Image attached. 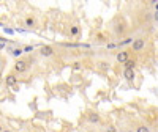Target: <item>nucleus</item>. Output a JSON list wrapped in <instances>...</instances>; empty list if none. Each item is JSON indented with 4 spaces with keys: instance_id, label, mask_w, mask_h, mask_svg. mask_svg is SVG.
I'll use <instances>...</instances> for the list:
<instances>
[{
    "instance_id": "obj_1",
    "label": "nucleus",
    "mask_w": 158,
    "mask_h": 132,
    "mask_svg": "<svg viewBox=\"0 0 158 132\" xmlns=\"http://www.w3.org/2000/svg\"><path fill=\"white\" fill-rule=\"evenodd\" d=\"M131 47H133L134 52H141L145 47V40H144V38H136V40L131 43Z\"/></svg>"
},
{
    "instance_id": "obj_2",
    "label": "nucleus",
    "mask_w": 158,
    "mask_h": 132,
    "mask_svg": "<svg viewBox=\"0 0 158 132\" xmlns=\"http://www.w3.org/2000/svg\"><path fill=\"white\" fill-rule=\"evenodd\" d=\"M27 69H29V63L25 60H16V63H14V71L16 72H25Z\"/></svg>"
},
{
    "instance_id": "obj_3",
    "label": "nucleus",
    "mask_w": 158,
    "mask_h": 132,
    "mask_svg": "<svg viewBox=\"0 0 158 132\" xmlns=\"http://www.w3.org/2000/svg\"><path fill=\"white\" fill-rule=\"evenodd\" d=\"M40 55L41 57H52L54 55V47L52 46H41L40 47Z\"/></svg>"
},
{
    "instance_id": "obj_4",
    "label": "nucleus",
    "mask_w": 158,
    "mask_h": 132,
    "mask_svg": "<svg viewBox=\"0 0 158 132\" xmlns=\"http://www.w3.org/2000/svg\"><path fill=\"white\" fill-rule=\"evenodd\" d=\"M116 60L119 63H125L127 60H130V50H122V52H117L116 55Z\"/></svg>"
},
{
    "instance_id": "obj_5",
    "label": "nucleus",
    "mask_w": 158,
    "mask_h": 132,
    "mask_svg": "<svg viewBox=\"0 0 158 132\" xmlns=\"http://www.w3.org/2000/svg\"><path fill=\"white\" fill-rule=\"evenodd\" d=\"M5 83L8 85V87H13V85L17 83V77H16L14 74H8L6 77H5Z\"/></svg>"
},
{
    "instance_id": "obj_6",
    "label": "nucleus",
    "mask_w": 158,
    "mask_h": 132,
    "mask_svg": "<svg viewBox=\"0 0 158 132\" xmlns=\"http://www.w3.org/2000/svg\"><path fill=\"white\" fill-rule=\"evenodd\" d=\"M123 77H125V80H128V82L134 80V77H136L134 69H125V71H123Z\"/></svg>"
},
{
    "instance_id": "obj_7",
    "label": "nucleus",
    "mask_w": 158,
    "mask_h": 132,
    "mask_svg": "<svg viewBox=\"0 0 158 132\" xmlns=\"http://www.w3.org/2000/svg\"><path fill=\"white\" fill-rule=\"evenodd\" d=\"M87 120H89V123H100V115L98 113H95V112H92V113H89L87 115Z\"/></svg>"
},
{
    "instance_id": "obj_8",
    "label": "nucleus",
    "mask_w": 158,
    "mask_h": 132,
    "mask_svg": "<svg viewBox=\"0 0 158 132\" xmlns=\"http://www.w3.org/2000/svg\"><path fill=\"white\" fill-rule=\"evenodd\" d=\"M134 66H136V61L131 60V58L125 61V69H134Z\"/></svg>"
},
{
    "instance_id": "obj_9",
    "label": "nucleus",
    "mask_w": 158,
    "mask_h": 132,
    "mask_svg": "<svg viewBox=\"0 0 158 132\" xmlns=\"http://www.w3.org/2000/svg\"><path fill=\"white\" fill-rule=\"evenodd\" d=\"M109 64H111L109 61H100V63H98V68H100L101 71H108V69H109Z\"/></svg>"
},
{
    "instance_id": "obj_10",
    "label": "nucleus",
    "mask_w": 158,
    "mask_h": 132,
    "mask_svg": "<svg viewBox=\"0 0 158 132\" xmlns=\"http://www.w3.org/2000/svg\"><path fill=\"white\" fill-rule=\"evenodd\" d=\"M25 25H27V27H35V19L29 16V17L25 19Z\"/></svg>"
},
{
    "instance_id": "obj_11",
    "label": "nucleus",
    "mask_w": 158,
    "mask_h": 132,
    "mask_svg": "<svg viewBox=\"0 0 158 132\" xmlns=\"http://www.w3.org/2000/svg\"><path fill=\"white\" fill-rule=\"evenodd\" d=\"M134 40H133V38H125V40L123 41H120L117 46H127V44H130V43H133Z\"/></svg>"
},
{
    "instance_id": "obj_12",
    "label": "nucleus",
    "mask_w": 158,
    "mask_h": 132,
    "mask_svg": "<svg viewBox=\"0 0 158 132\" xmlns=\"http://www.w3.org/2000/svg\"><path fill=\"white\" fill-rule=\"evenodd\" d=\"M22 54H24V50L21 49V47H16V49H13V55H14V57H21Z\"/></svg>"
},
{
    "instance_id": "obj_13",
    "label": "nucleus",
    "mask_w": 158,
    "mask_h": 132,
    "mask_svg": "<svg viewBox=\"0 0 158 132\" xmlns=\"http://www.w3.org/2000/svg\"><path fill=\"white\" fill-rule=\"evenodd\" d=\"M136 132H150V127H147V126H139L136 129Z\"/></svg>"
},
{
    "instance_id": "obj_14",
    "label": "nucleus",
    "mask_w": 158,
    "mask_h": 132,
    "mask_svg": "<svg viewBox=\"0 0 158 132\" xmlns=\"http://www.w3.org/2000/svg\"><path fill=\"white\" fill-rule=\"evenodd\" d=\"M70 33H71V35H78V33H79V28H78V27H71Z\"/></svg>"
},
{
    "instance_id": "obj_15",
    "label": "nucleus",
    "mask_w": 158,
    "mask_h": 132,
    "mask_svg": "<svg viewBox=\"0 0 158 132\" xmlns=\"http://www.w3.org/2000/svg\"><path fill=\"white\" fill-rule=\"evenodd\" d=\"M106 132H117V129H116L114 126H109V127L106 129Z\"/></svg>"
},
{
    "instance_id": "obj_16",
    "label": "nucleus",
    "mask_w": 158,
    "mask_h": 132,
    "mask_svg": "<svg viewBox=\"0 0 158 132\" xmlns=\"http://www.w3.org/2000/svg\"><path fill=\"white\" fill-rule=\"evenodd\" d=\"M22 50H24V52H30V50H33V47H32V46H27V47H24Z\"/></svg>"
},
{
    "instance_id": "obj_17",
    "label": "nucleus",
    "mask_w": 158,
    "mask_h": 132,
    "mask_svg": "<svg viewBox=\"0 0 158 132\" xmlns=\"http://www.w3.org/2000/svg\"><path fill=\"white\" fill-rule=\"evenodd\" d=\"M73 69H79V63H74L73 64Z\"/></svg>"
},
{
    "instance_id": "obj_18",
    "label": "nucleus",
    "mask_w": 158,
    "mask_h": 132,
    "mask_svg": "<svg viewBox=\"0 0 158 132\" xmlns=\"http://www.w3.org/2000/svg\"><path fill=\"white\" fill-rule=\"evenodd\" d=\"M155 21H158V11L155 13Z\"/></svg>"
},
{
    "instance_id": "obj_19",
    "label": "nucleus",
    "mask_w": 158,
    "mask_h": 132,
    "mask_svg": "<svg viewBox=\"0 0 158 132\" xmlns=\"http://www.w3.org/2000/svg\"><path fill=\"white\" fill-rule=\"evenodd\" d=\"M155 9H156V11H158V3H155Z\"/></svg>"
},
{
    "instance_id": "obj_20",
    "label": "nucleus",
    "mask_w": 158,
    "mask_h": 132,
    "mask_svg": "<svg viewBox=\"0 0 158 132\" xmlns=\"http://www.w3.org/2000/svg\"><path fill=\"white\" fill-rule=\"evenodd\" d=\"M2 132H13V130H8V129H6V130H5V129H3V130H2Z\"/></svg>"
},
{
    "instance_id": "obj_21",
    "label": "nucleus",
    "mask_w": 158,
    "mask_h": 132,
    "mask_svg": "<svg viewBox=\"0 0 158 132\" xmlns=\"http://www.w3.org/2000/svg\"><path fill=\"white\" fill-rule=\"evenodd\" d=\"M0 49H3V44L2 43H0Z\"/></svg>"
},
{
    "instance_id": "obj_22",
    "label": "nucleus",
    "mask_w": 158,
    "mask_h": 132,
    "mask_svg": "<svg viewBox=\"0 0 158 132\" xmlns=\"http://www.w3.org/2000/svg\"><path fill=\"white\" fill-rule=\"evenodd\" d=\"M3 130V127H2V124H0V132H2Z\"/></svg>"
},
{
    "instance_id": "obj_23",
    "label": "nucleus",
    "mask_w": 158,
    "mask_h": 132,
    "mask_svg": "<svg viewBox=\"0 0 158 132\" xmlns=\"http://www.w3.org/2000/svg\"><path fill=\"white\" fill-rule=\"evenodd\" d=\"M87 132H97V130H92V129H90V130H87Z\"/></svg>"
}]
</instances>
